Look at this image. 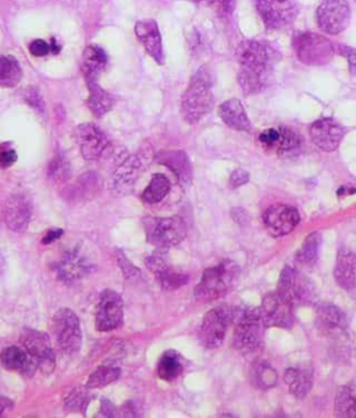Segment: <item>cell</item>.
<instances>
[{
	"label": "cell",
	"mask_w": 356,
	"mask_h": 418,
	"mask_svg": "<svg viewBox=\"0 0 356 418\" xmlns=\"http://www.w3.org/2000/svg\"><path fill=\"white\" fill-rule=\"evenodd\" d=\"M322 245V236L319 233H310L297 253V261L303 267H313L319 258Z\"/></svg>",
	"instance_id": "d590c367"
},
{
	"label": "cell",
	"mask_w": 356,
	"mask_h": 418,
	"mask_svg": "<svg viewBox=\"0 0 356 418\" xmlns=\"http://www.w3.org/2000/svg\"><path fill=\"white\" fill-rule=\"evenodd\" d=\"M13 409V402L4 397H0V416H3L4 413L10 412Z\"/></svg>",
	"instance_id": "816d5d0a"
},
{
	"label": "cell",
	"mask_w": 356,
	"mask_h": 418,
	"mask_svg": "<svg viewBox=\"0 0 356 418\" xmlns=\"http://www.w3.org/2000/svg\"><path fill=\"white\" fill-rule=\"evenodd\" d=\"M213 80L206 67L199 68L191 78L189 86L181 99V113L185 121L195 124L213 109L214 96L211 92Z\"/></svg>",
	"instance_id": "7a4b0ae2"
},
{
	"label": "cell",
	"mask_w": 356,
	"mask_h": 418,
	"mask_svg": "<svg viewBox=\"0 0 356 418\" xmlns=\"http://www.w3.org/2000/svg\"><path fill=\"white\" fill-rule=\"evenodd\" d=\"M30 52L35 58H43L51 53V44L45 42L43 39H35L30 45Z\"/></svg>",
	"instance_id": "f6af8a7d"
},
{
	"label": "cell",
	"mask_w": 356,
	"mask_h": 418,
	"mask_svg": "<svg viewBox=\"0 0 356 418\" xmlns=\"http://www.w3.org/2000/svg\"><path fill=\"white\" fill-rule=\"evenodd\" d=\"M63 233H64L63 229H52V230L46 232V235H45L43 239H42V243H43V244H51V243H53L55 240L60 239V238L63 236Z\"/></svg>",
	"instance_id": "f907efd6"
},
{
	"label": "cell",
	"mask_w": 356,
	"mask_h": 418,
	"mask_svg": "<svg viewBox=\"0 0 356 418\" xmlns=\"http://www.w3.org/2000/svg\"><path fill=\"white\" fill-rule=\"evenodd\" d=\"M278 138H280V128H268L261 134L259 141L267 148H276Z\"/></svg>",
	"instance_id": "ee69618b"
},
{
	"label": "cell",
	"mask_w": 356,
	"mask_h": 418,
	"mask_svg": "<svg viewBox=\"0 0 356 418\" xmlns=\"http://www.w3.org/2000/svg\"><path fill=\"white\" fill-rule=\"evenodd\" d=\"M24 99L26 102L31 105L32 108H35L38 112H43V101L41 98V93L38 92L36 88H27L26 93H24Z\"/></svg>",
	"instance_id": "bcb514c9"
},
{
	"label": "cell",
	"mask_w": 356,
	"mask_h": 418,
	"mask_svg": "<svg viewBox=\"0 0 356 418\" xmlns=\"http://www.w3.org/2000/svg\"><path fill=\"white\" fill-rule=\"evenodd\" d=\"M3 216L7 228L16 233H23L30 226L32 204L30 197L24 193L10 195L3 207Z\"/></svg>",
	"instance_id": "2e32d148"
},
{
	"label": "cell",
	"mask_w": 356,
	"mask_h": 418,
	"mask_svg": "<svg viewBox=\"0 0 356 418\" xmlns=\"http://www.w3.org/2000/svg\"><path fill=\"white\" fill-rule=\"evenodd\" d=\"M60 49H61V46L58 45L56 39L53 38V39H52V42H51V53H53V55H58V53L60 52Z\"/></svg>",
	"instance_id": "f5cc1de1"
},
{
	"label": "cell",
	"mask_w": 356,
	"mask_h": 418,
	"mask_svg": "<svg viewBox=\"0 0 356 418\" xmlns=\"http://www.w3.org/2000/svg\"><path fill=\"white\" fill-rule=\"evenodd\" d=\"M87 86L89 91L87 106L89 111L93 113V116L103 118L113 109L116 103L115 96L110 95L108 91L103 90L98 81H87Z\"/></svg>",
	"instance_id": "f1b7e54d"
},
{
	"label": "cell",
	"mask_w": 356,
	"mask_h": 418,
	"mask_svg": "<svg viewBox=\"0 0 356 418\" xmlns=\"http://www.w3.org/2000/svg\"><path fill=\"white\" fill-rule=\"evenodd\" d=\"M238 83L245 95H253L265 90L273 76L274 64L281 55L267 42L244 41L237 48Z\"/></svg>",
	"instance_id": "6da1fadb"
},
{
	"label": "cell",
	"mask_w": 356,
	"mask_h": 418,
	"mask_svg": "<svg viewBox=\"0 0 356 418\" xmlns=\"http://www.w3.org/2000/svg\"><path fill=\"white\" fill-rule=\"evenodd\" d=\"M116 407L109 400H102L98 417H116Z\"/></svg>",
	"instance_id": "681fc988"
},
{
	"label": "cell",
	"mask_w": 356,
	"mask_h": 418,
	"mask_svg": "<svg viewBox=\"0 0 356 418\" xmlns=\"http://www.w3.org/2000/svg\"><path fill=\"white\" fill-rule=\"evenodd\" d=\"M234 312L229 305H220L210 310L205 315L199 329L201 343L206 349H217L223 345L230 324L234 321Z\"/></svg>",
	"instance_id": "ba28073f"
},
{
	"label": "cell",
	"mask_w": 356,
	"mask_h": 418,
	"mask_svg": "<svg viewBox=\"0 0 356 418\" xmlns=\"http://www.w3.org/2000/svg\"><path fill=\"white\" fill-rule=\"evenodd\" d=\"M337 412L342 417H356V397L348 388L340 389L337 394Z\"/></svg>",
	"instance_id": "74e56055"
},
{
	"label": "cell",
	"mask_w": 356,
	"mask_h": 418,
	"mask_svg": "<svg viewBox=\"0 0 356 418\" xmlns=\"http://www.w3.org/2000/svg\"><path fill=\"white\" fill-rule=\"evenodd\" d=\"M157 162L167 166L182 184H189L192 181V168L191 162L184 151H166L157 155Z\"/></svg>",
	"instance_id": "484cf974"
},
{
	"label": "cell",
	"mask_w": 356,
	"mask_h": 418,
	"mask_svg": "<svg viewBox=\"0 0 356 418\" xmlns=\"http://www.w3.org/2000/svg\"><path fill=\"white\" fill-rule=\"evenodd\" d=\"M90 269L92 264L88 257L80 248L66 251L55 267L60 280L68 285L84 279Z\"/></svg>",
	"instance_id": "e0dca14e"
},
{
	"label": "cell",
	"mask_w": 356,
	"mask_h": 418,
	"mask_svg": "<svg viewBox=\"0 0 356 418\" xmlns=\"http://www.w3.org/2000/svg\"><path fill=\"white\" fill-rule=\"evenodd\" d=\"M52 335L61 352L74 355L81 349L83 332L77 314L70 308L59 310L52 321Z\"/></svg>",
	"instance_id": "8992f818"
},
{
	"label": "cell",
	"mask_w": 356,
	"mask_h": 418,
	"mask_svg": "<svg viewBox=\"0 0 356 418\" xmlns=\"http://www.w3.org/2000/svg\"><path fill=\"white\" fill-rule=\"evenodd\" d=\"M302 146V137L288 127H280V138L274 150L278 153H293Z\"/></svg>",
	"instance_id": "8d00e7d4"
},
{
	"label": "cell",
	"mask_w": 356,
	"mask_h": 418,
	"mask_svg": "<svg viewBox=\"0 0 356 418\" xmlns=\"http://www.w3.org/2000/svg\"><path fill=\"white\" fill-rule=\"evenodd\" d=\"M108 66V55L98 45H89L83 53L81 68L85 81H98V77L105 71Z\"/></svg>",
	"instance_id": "83f0119b"
},
{
	"label": "cell",
	"mask_w": 356,
	"mask_h": 418,
	"mask_svg": "<svg viewBox=\"0 0 356 418\" xmlns=\"http://www.w3.org/2000/svg\"><path fill=\"white\" fill-rule=\"evenodd\" d=\"M316 327L320 333L327 336L341 335L347 329V317L338 307L333 304H323L318 310Z\"/></svg>",
	"instance_id": "d4e9b609"
},
{
	"label": "cell",
	"mask_w": 356,
	"mask_h": 418,
	"mask_svg": "<svg viewBox=\"0 0 356 418\" xmlns=\"http://www.w3.org/2000/svg\"><path fill=\"white\" fill-rule=\"evenodd\" d=\"M338 52L347 58L348 63H350V71L352 76H356V49L345 46V45H340L338 46Z\"/></svg>",
	"instance_id": "7dc6e473"
},
{
	"label": "cell",
	"mask_w": 356,
	"mask_h": 418,
	"mask_svg": "<svg viewBox=\"0 0 356 418\" xmlns=\"http://www.w3.org/2000/svg\"><path fill=\"white\" fill-rule=\"evenodd\" d=\"M334 277L341 289L352 295L356 293V255L347 247L338 250Z\"/></svg>",
	"instance_id": "603a6c76"
},
{
	"label": "cell",
	"mask_w": 356,
	"mask_h": 418,
	"mask_svg": "<svg viewBox=\"0 0 356 418\" xmlns=\"http://www.w3.org/2000/svg\"><path fill=\"white\" fill-rule=\"evenodd\" d=\"M210 4L220 17H230L234 11L236 0H210Z\"/></svg>",
	"instance_id": "b9f144b4"
},
{
	"label": "cell",
	"mask_w": 356,
	"mask_h": 418,
	"mask_svg": "<svg viewBox=\"0 0 356 418\" xmlns=\"http://www.w3.org/2000/svg\"><path fill=\"white\" fill-rule=\"evenodd\" d=\"M1 365L9 371H16L26 377H32L38 368L36 361L23 346H9L0 355Z\"/></svg>",
	"instance_id": "cb8c5ba5"
},
{
	"label": "cell",
	"mask_w": 356,
	"mask_h": 418,
	"mask_svg": "<svg viewBox=\"0 0 356 418\" xmlns=\"http://www.w3.org/2000/svg\"><path fill=\"white\" fill-rule=\"evenodd\" d=\"M117 260H119L121 270L127 279H134L137 276H141V272L131 264V261L125 258V255L121 251H117Z\"/></svg>",
	"instance_id": "7bdbcfd3"
},
{
	"label": "cell",
	"mask_w": 356,
	"mask_h": 418,
	"mask_svg": "<svg viewBox=\"0 0 356 418\" xmlns=\"http://www.w3.org/2000/svg\"><path fill=\"white\" fill-rule=\"evenodd\" d=\"M284 381L290 393L297 399H305L312 389V377L309 372L298 368H288L286 371Z\"/></svg>",
	"instance_id": "4dcf8cb0"
},
{
	"label": "cell",
	"mask_w": 356,
	"mask_h": 418,
	"mask_svg": "<svg viewBox=\"0 0 356 418\" xmlns=\"http://www.w3.org/2000/svg\"><path fill=\"white\" fill-rule=\"evenodd\" d=\"M170 188H172L170 180L162 173H155L142 194V201L150 205L157 204L166 198V195L170 193Z\"/></svg>",
	"instance_id": "d6a6232c"
},
{
	"label": "cell",
	"mask_w": 356,
	"mask_h": 418,
	"mask_svg": "<svg viewBox=\"0 0 356 418\" xmlns=\"http://www.w3.org/2000/svg\"><path fill=\"white\" fill-rule=\"evenodd\" d=\"M135 34L147 49L149 56L157 64H164V52L159 26L155 20H142L135 24Z\"/></svg>",
	"instance_id": "7402d4cb"
},
{
	"label": "cell",
	"mask_w": 356,
	"mask_h": 418,
	"mask_svg": "<svg viewBox=\"0 0 356 418\" xmlns=\"http://www.w3.org/2000/svg\"><path fill=\"white\" fill-rule=\"evenodd\" d=\"M188 1H192V3H201V1H204V0H188Z\"/></svg>",
	"instance_id": "db71d44e"
},
{
	"label": "cell",
	"mask_w": 356,
	"mask_h": 418,
	"mask_svg": "<svg viewBox=\"0 0 356 418\" xmlns=\"http://www.w3.org/2000/svg\"><path fill=\"white\" fill-rule=\"evenodd\" d=\"M48 175H49V179L55 180V181H64L70 178V163L60 152L56 153L53 159L51 160Z\"/></svg>",
	"instance_id": "f35d334b"
},
{
	"label": "cell",
	"mask_w": 356,
	"mask_h": 418,
	"mask_svg": "<svg viewBox=\"0 0 356 418\" xmlns=\"http://www.w3.org/2000/svg\"><path fill=\"white\" fill-rule=\"evenodd\" d=\"M21 78H23V71L17 59L10 55L0 56V87H4V88L17 87Z\"/></svg>",
	"instance_id": "1f68e13d"
},
{
	"label": "cell",
	"mask_w": 356,
	"mask_h": 418,
	"mask_svg": "<svg viewBox=\"0 0 356 418\" xmlns=\"http://www.w3.org/2000/svg\"><path fill=\"white\" fill-rule=\"evenodd\" d=\"M318 23L323 32L340 34L351 20V9L345 0H325L318 9Z\"/></svg>",
	"instance_id": "5bb4252c"
},
{
	"label": "cell",
	"mask_w": 356,
	"mask_h": 418,
	"mask_svg": "<svg viewBox=\"0 0 356 418\" xmlns=\"http://www.w3.org/2000/svg\"><path fill=\"white\" fill-rule=\"evenodd\" d=\"M256 9L268 29L278 30L293 24L297 19V0H255Z\"/></svg>",
	"instance_id": "8fae6325"
},
{
	"label": "cell",
	"mask_w": 356,
	"mask_h": 418,
	"mask_svg": "<svg viewBox=\"0 0 356 418\" xmlns=\"http://www.w3.org/2000/svg\"><path fill=\"white\" fill-rule=\"evenodd\" d=\"M263 223L273 236H287L297 228L299 213L297 209L288 205H274L265 210Z\"/></svg>",
	"instance_id": "ffe728a7"
},
{
	"label": "cell",
	"mask_w": 356,
	"mask_h": 418,
	"mask_svg": "<svg viewBox=\"0 0 356 418\" xmlns=\"http://www.w3.org/2000/svg\"><path fill=\"white\" fill-rule=\"evenodd\" d=\"M121 374L117 365L113 364H103L99 365L89 377L88 382H87V388L88 389H100L113 384L115 381H117Z\"/></svg>",
	"instance_id": "e575fe53"
},
{
	"label": "cell",
	"mask_w": 356,
	"mask_h": 418,
	"mask_svg": "<svg viewBox=\"0 0 356 418\" xmlns=\"http://www.w3.org/2000/svg\"><path fill=\"white\" fill-rule=\"evenodd\" d=\"M234 347L245 357L258 356L263 347L265 329L261 308H239L234 312Z\"/></svg>",
	"instance_id": "3957f363"
},
{
	"label": "cell",
	"mask_w": 356,
	"mask_h": 418,
	"mask_svg": "<svg viewBox=\"0 0 356 418\" xmlns=\"http://www.w3.org/2000/svg\"><path fill=\"white\" fill-rule=\"evenodd\" d=\"M75 141L81 155L87 160H102L113 155L115 147L110 138L95 124L84 123L75 128Z\"/></svg>",
	"instance_id": "52a82bcc"
},
{
	"label": "cell",
	"mask_w": 356,
	"mask_h": 418,
	"mask_svg": "<svg viewBox=\"0 0 356 418\" xmlns=\"http://www.w3.org/2000/svg\"><path fill=\"white\" fill-rule=\"evenodd\" d=\"M147 240L157 250H169L178 245L187 236V225L182 218H147L144 219Z\"/></svg>",
	"instance_id": "5b68a950"
},
{
	"label": "cell",
	"mask_w": 356,
	"mask_h": 418,
	"mask_svg": "<svg viewBox=\"0 0 356 418\" xmlns=\"http://www.w3.org/2000/svg\"><path fill=\"white\" fill-rule=\"evenodd\" d=\"M96 329L99 332H112L120 328L124 321L122 299L119 293L106 289L100 293L96 305Z\"/></svg>",
	"instance_id": "7c38bea8"
},
{
	"label": "cell",
	"mask_w": 356,
	"mask_h": 418,
	"mask_svg": "<svg viewBox=\"0 0 356 418\" xmlns=\"http://www.w3.org/2000/svg\"><path fill=\"white\" fill-rule=\"evenodd\" d=\"M184 371V359L176 350H167L159 360L157 374L159 378L167 382L177 379Z\"/></svg>",
	"instance_id": "f546056e"
},
{
	"label": "cell",
	"mask_w": 356,
	"mask_h": 418,
	"mask_svg": "<svg viewBox=\"0 0 356 418\" xmlns=\"http://www.w3.org/2000/svg\"><path fill=\"white\" fill-rule=\"evenodd\" d=\"M239 279V267L236 262L227 260L216 267L208 268L195 287V297L199 301L209 302L224 297L233 290Z\"/></svg>",
	"instance_id": "277c9868"
},
{
	"label": "cell",
	"mask_w": 356,
	"mask_h": 418,
	"mask_svg": "<svg viewBox=\"0 0 356 418\" xmlns=\"http://www.w3.org/2000/svg\"><path fill=\"white\" fill-rule=\"evenodd\" d=\"M20 343L30 353L31 357L36 361L41 372L45 375L53 372L56 359L51 337L46 333L35 329H24L20 337Z\"/></svg>",
	"instance_id": "30bf717a"
},
{
	"label": "cell",
	"mask_w": 356,
	"mask_h": 418,
	"mask_svg": "<svg viewBox=\"0 0 356 418\" xmlns=\"http://www.w3.org/2000/svg\"><path fill=\"white\" fill-rule=\"evenodd\" d=\"M17 162V152L11 143L0 144V168L9 169Z\"/></svg>",
	"instance_id": "60d3db41"
},
{
	"label": "cell",
	"mask_w": 356,
	"mask_h": 418,
	"mask_svg": "<svg viewBox=\"0 0 356 418\" xmlns=\"http://www.w3.org/2000/svg\"><path fill=\"white\" fill-rule=\"evenodd\" d=\"M310 138L313 144L319 150L325 152H333L337 150L342 141L345 134L342 126H340L335 120L320 119L316 120L309 128Z\"/></svg>",
	"instance_id": "44dd1931"
},
{
	"label": "cell",
	"mask_w": 356,
	"mask_h": 418,
	"mask_svg": "<svg viewBox=\"0 0 356 418\" xmlns=\"http://www.w3.org/2000/svg\"><path fill=\"white\" fill-rule=\"evenodd\" d=\"M219 115L229 127L237 131L248 133L252 128L251 120L248 118L242 103L238 99H230L221 103L219 108Z\"/></svg>",
	"instance_id": "4316f807"
},
{
	"label": "cell",
	"mask_w": 356,
	"mask_h": 418,
	"mask_svg": "<svg viewBox=\"0 0 356 418\" xmlns=\"http://www.w3.org/2000/svg\"><path fill=\"white\" fill-rule=\"evenodd\" d=\"M141 172V158L135 155H122L116 162V169L112 176V191L117 195L131 193V188Z\"/></svg>",
	"instance_id": "d6986e66"
},
{
	"label": "cell",
	"mask_w": 356,
	"mask_h": 418,
	"mask_svg": "<svg viewBox=\"0 0 356 418\" xmlns=\"http://www.w3.org/2000/svg\"><path fill=\"white\" fill-rule=\"evenodd\" d=\"M88 404V394L85 389L75 388L70 392V394L66 399L64 409L66 412L70 413H77V412H85V407Z\"/></svg>",
	"instance_id": "ab89813d"
},
{
	"label": "cell",
	"mask_w": 356,
	"mask_h": 418,
	"mask_svg": "<svg viewBox=\"0 0 356 418\" xmlns=\"http://www.w3.org/2000/svg\"><path fill=\"white\" fill-rule=\"evenodd\" d=\"M251 381L253 387L267 390L274 388L278 382L277 371L267 362H256L251 369Z\"/></svg>",
	"instance_id": "836d02e7"
},
{
	"label": "cell",
	"mask_w": 356,
	"mask_h": 418,
	"mask_svg": "<svg viewBox=\"0 0 356 418\" xmlns=\"http://www.w3.org/2000/svg\"><path fill=\"white\" fill-rule=\"evenodd\" d=\"M298 59L308 66H323L334 56V46L323 35L315 32H298L294 36Z\"/></svg>",
	"instance_id": "9c48e42d"
},
{
	"label": "cell",
	"mask_w": 356,
	"mask_h": 418,
	"mask_svg": "<svg viewBox=\"0 0 356 418\" xmlns=\"http://www.w3.org/2000/svg\"><path fill=\"white\" fill-rule=\"evenodd\" d=\"M249 181V173L244 169H237L231 173L230 176V187L231 188H238Z\"/></svg>",
	"instance_id": "c3c4849f"
},
{
	"label": "cell",
	"mask_w": 356,
	"mask_h": 418,
	"mask_svg": "<svg viewBox=\"0 0 356 418\" xmlns=\"http://www.w3.org/2000/svg\"><path fill=\"white\" fill-rule=\"evenodd\" d=\"M261 315L265 327L291 328L294 324V305L277 292L268 293L262 301Z\"/></svg>",
	"instance_id": "9a60e30c"
},
{
	"label": "cell",
	"mask_w": 356,
	"mask_h": 418,
	"mask_svg": "<svg viewBox=\"0 0 356 418\" xmlns=\"http://www.w3.org/2000/svg\"><path fill=\"white\" fill-rule=\"evenodd\" d=\"M277 293L295 307L309 301L313 289L310 282L299 270L293 267H286L278 279Z\"/></svg>",
	"instance_id": "4fadbf2b"
},
{
	"label": "cell",
	"mask_w": 356,
	"mask_h": 418,
	"mask_svg": "<svg viewBox=\"0 0 356 418\" xmlns=\"http://www.w3.org/2000/svg\"><path fill=\"white\" fill-rule=\"evenodd\" d=\"M147 267L156 275L157 282L166 290H176L187 285L189 280L188 275L181 273L170 267L164 250H157L156 253L149 255L147 258Z\"/></svg>",
	"instance_id": "ac0fdd59"
}]
</instances>
